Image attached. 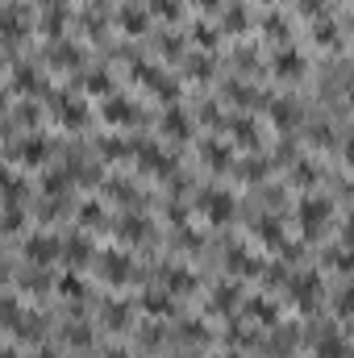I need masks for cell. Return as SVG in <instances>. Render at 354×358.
<instances>
[{
    "label": "cell",
    "instance_id": "277c9868",
    "mask_svg": "<svg viewBox=\"0 0 354 358\" xmlns=\"http://www.w3.org/2000/svg\"><path fill=\"white\" fill-rule=\"evenodd\" d=\"M317 358H346V338L342 334H325L321 346H317Z\"/></svg>",
    "mask_w": 354,
    "mask_h": 358
},
{
    "label": "cell",
    "instance_id": "5b68a950",
    "mask_svg": "<svg viewBox=\"0 0 354 358\" xmlns=\"http://www.w3.org/2000/svg\"><path fill=\"white\" fill-rule=\"evenodd\" d=\"M325 213H330V204H325V200H309V204H305V225H309V229H313L317 221L325 225Z\"/></svg>",
    "mask_w": 354,
    "mask_h": 358
},
{
    "label": "cell",
    "instance_id": "e0dca14e",
    "mask_svg": "<svg viewBox=\"0 0 354 358\" xmlns=\"http://www.w3.org/2000/svg\"><path fill=\"white\" fill-rule=\"evenodd\" d=\"M0 275H4V259H0Z\"/></svg>",
    "mask_w": 354,
    "mask_h": 358
},
{
    "label": "cell",
    "instance_id": "6da1fadb",
    "mask_svg": "<svg viewBox=\"0 0 354 358\" xmlns=\"http://www.w3.org/2000/svg\"><path fill=\"white\" fill-rule=\"evenodd\" d=\"M204 209H209L213 221H225V217L234 213V196H225V192H209V196H204Z\"/></svg>",
    "mask_w": 354,
    "mask_h": 358
},
{
    "label": "cell",
    "instance_id": "8992f818",
    "mask_svg": "<svg viewBox=\"0 0 354 358\" xmlns=\"http://www.w3.org/2000/svg\"><path fill=\"white\" fill-rule=\"evenodd\" d=\"M121 25H125L129 33H142V29H146V17H142V8H125V13H121Z\"/></svg>",
    "mask_w": 354,
    "mask_h": 358
},
{
    "label": "cell",
    "instance_id": "7c38bea8",
    "mask_svg": "<svg viewBox=\"0 0 354 358\" xmlns=\"http://www.w3.org/2000/svg\"><path fill=\"white\" fill-rule=\"evenodd\" d=\"M167 129H171V133H188V125H184V117H167Z\"/></svg>",
    "mask_w": 354,
    "mask_h": 358
},
{
    "label": "cell",
    "instance_id": "7a4b0ae2",
    "mask_svg": "<svg viewBox=\"0 0 354 358\" xmlns=\"http://www.w3.org/2000/svg\"><path fill=\"white\" fill-rule=\"evenodd\" d=\"M54 254H58V242H54V238H46V234L29 238V259H33V263H50Z\"/></svg>",
    "mask_w": 354,
    "mask_h": 358
},
{
    "label": "cell",
    "instance_id": "5bb4252c",
    "mask_svg": "<svg viewBox=\"0 0 354 358\" xmlns=\"http://www.w3.org/2000/svg\"><path fill=\"white\" fill-rule=\"evenodd\" d=\"M71 342H88V329L83 325H71Z\"/></svg>",
    "mask_w": 354,
    "mask_h": 358
},
{
    "label": "cell",
    "instance_id": "52a82bcc",
    "mask_svg": "<svg viewBox=\"0 0 354 358\" xmlns=\"http://www.w3.org/2000/svg\"><path fill=\"white\" fill-rule=\"evenodd\" d=\"M108 121H125V125H129V121H134V104H129V100H113V104H108Z\"/></svg>",
    "mask_w": 354,
    "mask_h": 358
},
{
    "label": "cell",
    "instance_id": "ac0fdd59",
    "mask_svg": "<svg viewBox=\"0 0 354 358\" xmlns=\"http://www.w3.org/2000/svg\"><path fill=\"white\" fill-rule=\"evenodd\" d=\"M221 358H238V355H221Z\"/></svg>",
    "mask_w": 354,
    "mask_h": 358
},
{
    "label": "cell",
    "instance_id": "4fadbf2b",
    "mask_svg": "<svg viewBox=\"0 0 354 358\" xmlns=\"http://www.w3.org/2000/svg\"><path fill=\"white\" fill-rule=\"evenodd\" d=\"M280 71H300V58H288V54H284V58H280Z\"/></svg>",
    "mask_w": 354,
    "mask_h": 358
},
{
    "label": "cell",
    "instance_id": "8fae6325",
    "mask_svg": "<svg viewBox=\"0 0 354 358\" xmlns=\"http://www.w3.org/2000/svg\"><path fill=\"white\" fill-rule=\"evenodd\" d=\"M83 254H88V250H83V238H75V242H71V250H67V259H71V263H79Z\"/></svg>",
    "mask_w": 354,
    "mask_h": 358
},
{
    "label": "cell",
    "instance_id": "2e32d148",
    "mask_svg": "<svg viewBox=\"0 0 354 358\" xmlns=\"http://www.w3.org/2000/svg\"><path fill=\"white\" fill-rule=\"evenodd\" d=\"M108 358H125V355H117V350H113V355H108Z\"/></svg>",
    "mask_w": 354,
    "mask_h": 358
},
{
    "label": "cell",
    "instance_id": "ba28073f",
    "mask_svg": "<svg viewBox=\"0 0 354 358\" xmlns=\"http://www.w3.org/2000/svg\"><path fill=\"white\" fill-rule=\"evenodd\" d=\"M25 158H29V163H42V158H46V142H42V138H29V142H25Z\"/></svg>",
    "mask_w": 354,
    "mask_h": 358
},
{
    "label": "cell",
    "instance_id": "9c48e42d",
    "mask_svg": "<svg viewBox=\"0 0 354 358\" xmlns=\"http://www.w3.org/2000/svg\"><path fill=\"white\" fill-rule=\"evenodd\" d=\"M250 309H255V317H259V321H275V313H271V304H267V300H259V304H250Z\"/></svg>",
    "mask_w": 354,
    "mask_h": 358
},
{
    "label": "cell",
    "instance_id": "3957f363",
    "mask_svg": "<svg viewBox=\"0 0 354 358\" xmlns=\"http://www.w3.org/2000/svg\"><path fill=\"white\" fill-rule=\"evenodd\" d=\"M104 275H108V284H121L129 275V259L125 254H104Z\"/></svg>",
    "mask_w": 354,
    "mask_h": 358
},
{
    "label": "cell",
    "instance_id": "9a60e30c",
    "mask_svg": "<svg viewBox=\"0 0 354 358\" xmlns=\"http://www.w3.org/2000/svg\"><path fill=\"white\" fill-rule=\"evenodd\" d=\"M38 358H54V355H50V350H42V355H38Z\"/></svg>",
    "mask_w": 354,
    "mask_h": 358
},
{
    "label": "cell",
    "instance_id": "30bf717a",
    "mask_svg": "<svg viewBox=\"0 0 354 358\" xmlns=\"http://www.w3.org/2000/svg\"><path fill=\"white\" fill-rule=\"evenodd\" d=\"M275 117L280 121H296V104H275Z\"/></svg>",
    "mask_w": 354,
    "mask_h": 358
}]
</instances>
